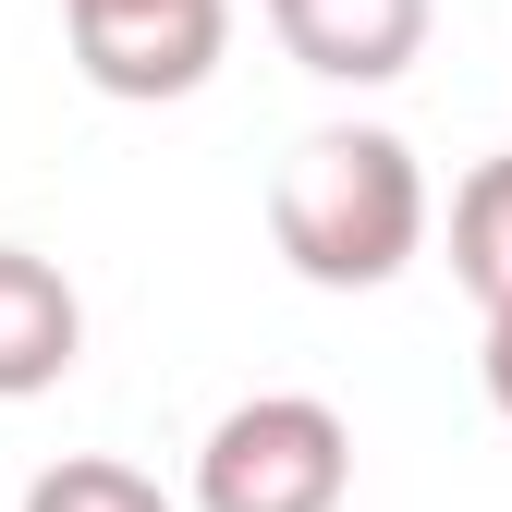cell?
<instances>
[{"instance_id":"6da1fadb","label":"cell","mask_w":512,"mask_h":512,"mask_svg":"<svg viewBox=\"0 0 512 512\" xmlns=\"http://www.w3.org/2000/svg\"><path fill=\"white\" fill-rule=\"evenodd\" d=\"M269 232L293 256V281L317 293H378L403 281L427 256V171L391 122H330V135H305L269 183Z\"/></svg>"},{"instance_id":"7a4b0ae2","label":"cell","mask_w":512,"mask_h":512,"mask_svg":"<svg viewBox=\"0 0 512 512\" xmlns=\"http://www.w3.org/2000/svg\"><path fill=\"white\" fill-rule=\"evenodd\" d=\"M354 427L317 391H256L196 439V512H342Z\"/></svg>"},{"instance_id":"3957f363","label":"cell","mask_w":512,"mask_h":512,"mask_svg":"<svg viewBox=\"0 0 512 512\" xmlns=\"http://www.w3.org/2000/svg\"><path fill=\"white\" fill-rule=\"evenodd\" d=\"M98 98H196L232 49V0H61Z\"/></svg>"},{"instance_id":"277c9868","label":"cell","mask_w":512,"mask_h":512,"mask_svg":"<svg viewBox=\"0 0 512 512\" xmlns=\"http://www.w3.org/2000/svg\"><path fill=\"white\" fill-rule=\"evenodd\" d=\"M269 37L317 86H391L427 61V0H269Z\"/></svg>"},{"instance_id":"5b68a950","label":"cell","mask_w":512,"mask_h":512,"mask_svg":"<svg viewBox=\"0 0 512 512\" xmlns=\"http://www.w3.org/2000/svg\"><path fill=\"white\" fill-rule=\"evenodd\" d=\"M74 354H86V305H74V281H61L49 256L0 244V403L61 391V378H74Z\"/></svg>"},{"instance_id":"8992f818","label":"cell","mask_w":512,"mask_h":512,"mask_svg":"<svg viewBox=\"0 0 512 512\" xmlns=\"http://www.w3.org/2000/svg\"><path fill=\"white\" fill-rule=\"evenodd\" d=\"M452 281L476 305H512V159H476L452 196Z\"/></svg>"},{"instance_id":"52a82bcc","label":"cell","mask_w":512,"mask_h":512,"mask_svg":"<svg viewBox=\"0 0 512 512\" xmlns=\"http://www.w3.org/2000/svg\"><path fill=\"white\" fill-rule=\"evenodd\" d=\"M25 512H171V488L147 464H110V452H61L25 476Z\"/></svg>"},{"instance_id":"ba28073f","label":"cell","mask_w":512,"mask_h":512,"mask_svg":"<svg viewBox=\"0 0 512 512\" xmlns=\"http://www.w3.org/2000/svg\"><path fill=\"white\" fill-rule=\"evenodd\" d=\"M476 366H488V403L512 415V305H488V354H476Z\"/></svg>"}]
</instances>
